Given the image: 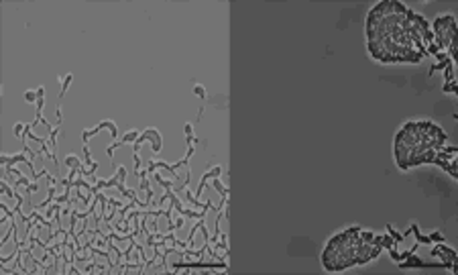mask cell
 Returning <instances> with one entry per match:
<instances>
[{
	"label": "cell",
	"instance_id": "8992f818",
	"mask_svg": "<svg viewBox=\"0 0 458 275\" xmlns=\"http://www.w3.org/2000/svg\"><path fill=\"white\" fill-rule=\"evenodd\" d=\"M100 129H110V133H112V139L116 141V137H118L116 123H112V120H104V123H100L98 127H94V129H90V131H83V133H82V141H83V145H88L90 137H94L96 133H100Z\"/></svg>",
	"mask_w": 458,
	"mask_h": 275
},
{
	"label": "cell",
	"instance_id": "3957f363",
	"mask_svg": "<svg viewBox=\"0 0 458 275\" xmlns=\"http://www.w3.org/2000/svg\"><path fill=\"white\" fill-rule=\"evenodd\" d=\"M448 145V135L430 120L407 123L395 137V161L399 169H410L421 163H434L436 155Z\"/></svg>",
	"mask_w": 458,
	"mask_h": 275
},
{
	"label": "cell",
	"instance_id": "7c38bea8",
	"mask_svg": "<svg viewBox=\"0 0 458 275\" xmlns=\"http://www.w3.org/2000/svg\"><path fill=\"white\" fill-rule=\"evenodd\" d=\"M25 100H27V102H37V100H39L37 90H27V92H25Z\"/></svg>",
	"mask_w": 458,
	"mask_h": 275
},
{
	"label": "cell",
	"instance_id": "9c48e42d",
	"mask_svg": "<svg viewBox=\"0 0 458 275\" xmlns=\"http://www.w3.org/2000/svg\"><path fill=\"white\" fill-rule=\"evenodd\" d=\"M220 171H222V167H214V171H208V174H204V178H202V182H200V185H198V198L202 196V190H204V187H206V182H208L210 178H218Z\"/></svg>",
	"mask_w": 458,
	"mask_h": 275
},
{
	"label": "cell",
	"instance_id": "8fae6325",
	"mask_svg": "<svg viewBox=\"0 0 458 275\" xmlns=\"http://www.w3.org/2000/svg\"><path fill=\"white\" fill-rule=\"evenodd\" d=\"M214 187H216V192H218L220 196H228V190H226V187H224L222 183L218 182V178H214Z\"/></svg>",
	"mask_w": 458,
	"mask_h": 275
},
{
	"label": "cell",
	"instance_id": "30bf717a",
	"mask_svg": "<svg viewBox=\"0 0 458 275\" xmlns=\"http://www.w3.org/2000/svg\"><path fill=\"white\" fill-rule=\"evenodd\" d=\"M65 165H67V167H72V169H82V167H83V163H82L78 157H74V155H67Z\"/></svg>",
	"mask_w": 458,
	"mask_h": 275
},
{
	"label": "cell",
	"instance_id": "277c9868",
	"mask_svg": "<svg viewBox=\"0 0 458 275\" xmlns=\"http://www.w3.org/2000/svg\"><path fill=\"white\" fill-rule=\"evenodd\" d=\"M432 33H434V47L438 51H448V57L454 59L456 57V47H454V37H456V19L452 14H444L438 16L432 25Z\"/></svg>",
	"mask_w": 458,
	"mask_h": 275
},
{
	"label": "cell",
	"instance_id": "6da1fadb",
	"mask_svg": "<svg viewBox=\"0 0 458 275\" xmlns=\"http://www.w3.org/2000/svg\"><path fill=\"white\" fill-rule=\"evenodd\" d=\"M367 45L381 63H419L434 45L428 21L397 0H383L367 16Z\"/></svg>",
	"mask_w": 458,
	"mask_h": 275
},
{
	"label": "cell",
	"instance_id": "5bb4252c",
	"mask_svg": "<svg viewBox=\"0 0 458 275\" xmlns=\"http://www.w3.org/2000/svg\"><path fill=\"white\" fill-rule=\"evenodd\" d=\"M194 94L200 96L202 100H206V92H204V86H198V84H196V86H194Z\"/></svg>",
	"mask_w": 458,
	"mask_h": 275
},
{
	"label": "cell",
	"instance_id": "5b68a950",
	"mask_svg": "<svg viewBox=\"0 0 458 275\" xmlns=\"http://www.w3.org/2000/svg\"><path fill=\"white\" fill-rule=\"evenodd\" d=\"M430 255H432V257H440V261H442L444 269L454 271V263H456V253H454V249L444 247V243H438V247H434Z\"/></svg>",
	"mask_w": 458,
	"mask_h": 275
},
{
	"label": "cell",
	"instance_id": "9a60e30c",
	"mask_svg": "<svg viewBox=\"0 0 458 275\" xmlns=\"http://www.w3.org/2000/svg\"><path fill=\"white\" fill-rule=\"evenodd\" d=\"M192 135V125H185V137Z\"/></svg>",
	"mask_w": 458,
	"mask_h": 275
},
{
	"label": "cell",
	"instance_id": "ba28073f",
	"mask_svg": "<svg viewBox=\"0 0 458 275\" xmlns=\"http://www.w3.org/2000/svg\"><path fill=\"white\" fill-rule=\"evenodd\" d=\"M19 161H25V163L29 165V169H31V174L35 176V165H33V161H31V159H27L25 155H12V157L2 155V165H4V169H10L14 163H19Z\"/></svg>",
	"mask_w": 458,
	"mask_h": 275
},
{
	"label": "cell",
	"instance_id": "7a4b0ae2",
	"mask_svg": "<svg viewBox=\"0 0 458 275\" xmlns=\"http://www.w3.org/2000/svg\"><path fill=\"white\" fill-rule=\"evenodd\" d=\"M395 238L391 234L375 236L373 232L361 229H346L334 234L322 253V265L326 271H344L354 265H365L377 259L383 249L395 247Z\"/></svg>",
	"mask_w": 458,
	"mask_h": 275
},
{
	"label": "cell",
	"instance_id": "4fadbf2b",
	"mask_svg": "<svg viewBox=\"0 0 458 275\" xmlns=\"http://www.w3.org/2000/svg\"><path fill=\"white\" fill-rule=\"evenodd\" d=\"M25 129H27V127H25V125H21V123H19V125H14V129H12L14 137H19V139H21V137L25 135Z\"/></svg>",
	"mask_w": 458,
	"mask_h": 275
},
{
	"label": "cell",
	"instance_id": "52a82bcc",
	"mask_svg": "<svg viewBox=\"0 0 458 275\" xmlns=\"http://www.w3.org/2000/svg\"><path fill=\"white\" fill-rule=\"evenodd\" d=\"M137 139H139V133L134 131V129H132V131H128V133H126V135L123 137L121 141H114V143H112V145H110V147L106 149V151H108V157H110V159L114 157V155H112V153H114V149H118V147H123V145H126V143H134V141H137Z\"/></svg>",
	"mask_w": 458,
	"mask_h": 275
}]
</instances>
